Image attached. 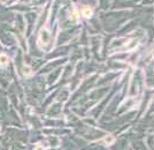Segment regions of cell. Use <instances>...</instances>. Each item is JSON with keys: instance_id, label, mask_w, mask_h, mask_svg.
<instances>
[{"instance_id": "obj_5", "label": "cell", "mask_w": 154, "mask_h": 150, "mask_svg": "<svg viewBox=\"0 0 154 150\" xmlns=\"http://www.w3.org/2000/svg\"><path fill=\"white\" fill-rule=\"evenodd\" d=\"M22 72H23V74H24L26 76H30V75L32 74V69L30 68V67H29V66H24Z\"/></svg>"}, {"instance_id": "obj_3", "label": "cell", "mask_w": 154, "mask_h": 150, "mask_svg": "<svg viewBox=\"0 0 154 150\" xmlns=\"http://www.w3.org/2000/svg\"><path fill=\"white\" fill-rule=\"evenodd\" d=\"M103 142L106 145H110V144H113L115 142V137L113 136V135H107V136H105L103 139Z\"/></svg>"}, {"instance_id": "obj_4", "label": "cell", "mask_w": 154, "mask_h": 150, "mask_svg": "<svg viewBox=\"0 0 154 150\" xmlns=\"http://www.w3.org/2000/svg\"><path fill=\"white\" fill-rule=\"evenodd\" d=\"M7 65H8V57L6 54H0V66L5 67Z\"/></svg>"}, {"instance_id": "obj_7", "label": "cell", "mask_w": 154, "mask_h": 150, "mask_svg": "<svg viewBox=\"0 0 154 150\" xmlns=\"http://www.w3.org/2000/svg\"><path fill=\"white\" fill-rule=\"evenodd\" d=\"M36 150H46V149H45V148H43L42 145H38V147L36 148Z\"/></svg>"}, {"instance_id": "obj_6", "label": "cell", "mask_w": 154, "mask_h": 150, "mask_svg": "<svg viewBox=\"0 0 154 150\" xmlns=\"http://www.w3.org/2000/svg\"><path fill=\"white\" fill-rule=\"evenodd\" d=\"M71 18L75 20V21H77V19H78V13H77V11H74V12H72V16H71Z\"/></svg>"}, {"instance_id": "obj_2", "label": "cell", "mask_w": 154, "mask_h": 150, "mask_svg": "<svg viewBox=\"0 0 154 150\" xmlns=\"http://www.w3.org/2000/svg\"><path fill=\"white\" fill-rule=\"evenodd\" d=\"M82 14H83L84 18H86V19H90L91 16H92V14H93V11H92V8L89 6H85L82 9Z\"/></svg>"}, {"instance_id": "obj_1", "label": "cell", "mask_w": 154, "mask_h": 150, "mask_svg": "<svg viewBox=\"0 0 154 150\" xmlns=\"http://www.w3.org/2000/svg\"><path fill=\"white\" fill-rule=\"evenodd\" d=\"M39 45L40 46H46L50 43V39H51V34L50 30L47 28H42L40 31H39Z\"/></svg>"}]
</instances>
